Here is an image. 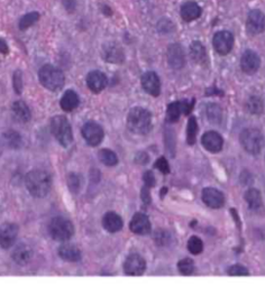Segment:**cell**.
<instances>
[{
	"label": "cell",
	"instance_id": "1",
	"mask_svg": "<svg viewBox=\"0 0 265 287\" xmlns=\"http://www.w3.org/2000/svg\"><path fill=\"white\" fill-rule=\"evenodd\" d=\"M25 184L33 197L44 198L51 190L52 180L48 172L43 170H34L27 174Z\"/></svg>",
	"mask_w": 265,
	"mask_h": 287
},
{
	"label": "cell",
	"instance_id": "2",
	"mask_svg": "<svg viewBox=\"0 0 265 287\" xmlns=\"http://www.w3.org/2000/svg\"><path fill=\"white\" fill-rule=\"evenodd\" d=\"M127 126L131 133L146 135L152 129V114L144 108H134L127 117Z\"/></svg>",
	"mask_w": 265,
	"mask_h": 287
},
{
	"label": "cell",
	"instance_id": "3",
	"mask_svg": "<svg viewBox=\"0 0 265 287\" xmlns=\"http://www.w3.org/2000/svg\"><path fill=\"white\" fill-rule=\"evenodd\" d=\"M39 81L46 89L57 91L64 85V76L59 68L53 65H44L38 73Z\"/></svg>",
	"mask_w": 265,
	"mask_h": 287
},
{
	"label": "cell",
	"instance_id": "4",
	"mask_svg": "<svg viewBox=\"0 0 265 287\" xmlns=\"http://www.w3.org/2000/svg\"><path fill=\"white\" fill-rule=\"evenodd\" d=\"M51 130L52 134L54 135L56 140L59 141L62 146H69L73 140L72 128L70 123L68 122L65 117L56 116L51 122Z\"/></svg>",
	"mask_w": 265,
	"mask_h": 287
},
{
	"label": "cell",
	"instance_id": "5",
	"mask_svg": "<svg viewBox=\"0 0 265 287\" xmlns=\"http://www.w3.org/2000/svg\"><path fill=\"white\" fill-rule=\"evenodd\" d=\"M49 233L54 240L68 241L72 238L74 228L70 220L62 217H57L50 222Z\"/></svg>",
	"mask_w": 265,
	"mask_h": 287
},
{
	"label": "cell",
	"instance_id": "6",
	"mask_svg": "<svg viewBox=\"0 0 265 287\" xmlns=\"http://www.w3.org/2000/svg\"><path fill=\"white\" fill-rule=\"evenodd\" d=\"M240 142L247 153L256 155L264 146V137L258 129L247 128L240 134Z\"/></svg>",
	"mask_w": 265,
	"mask_h": 287
},
{
	"label": "cell",
	"instance_id": "7",
	"mask_svg": "<svg viewBox=\"0 0 265 287\" xmlns=\"http://www.w3.org/2000/svg\"><path fill=\"white\" fill-rule=\"evenodd\" d=\"M192 108L193 103L191 101H176L170 103L168 106V110H166V122L176 123L182 113L189 114Z\"/></svg>",
	"mask_w": 265,
	"mask_h": 287
},
{
	"label": "cell",
	"instance_id": "8",
	"mask_svg": "<svg viewBox=\"0 0 265 287\" xmlns=\"http://www.w3.org/2000/svg\"><path fill=\"white\" fill-rule=\"evenodd\" d=\"M215 50L220 55H226L234 46V36L232 33L227 31H222L215 34L214 39H212Z\"/></svg>",
	"mask_w": 265,
	"mask_h": 287
},
{
	"label": "cell",
	"instance_id": "9",
	"mask_svg": "<svg viewBox=\"0 0 265 287\" xmlns=\"http://www.w3.org/2000/svg\"><path fill=\"white\" fill-rule=\"evenodd\" d=\"M82 136L88 145L95 147L99 145L103 139V130L100 127V125L94 122H89L83 126Z\"/></svg>",
	"mask_w": 265,
	"mask_h": 287
},
{
	"label": "cell",
	"instance_id": "10",
	"mask_svg": "<svg viewBox=\"0 0 265 287\" xmlns=\"http://www.w3.org/2000/svg\"><path fill=\"white\" fill-rule=\"evenodd\" d=\"M145 260H144L142 256L137 254H132L128 256L124 264L125 273L129 275V276H141V275H143L144 272H145Z\"/></svg>",
	"mask_w": 265,
	"mask_h": 287
},
{
	"label": "cell",
	"instance_id": "11",
	"mask_svg": "<svg viewBox=\"0 0 265 287\" xmlns=\"http://www.w3.org/2000/svg\"><path fill=\"white\" fill-rule=\"evenodd\" d=\"M247 32L252 35H257L265 30V16L261 10L254 9L250 11L246 21Z\"/></svg>",
	"mask_w": 265,
	"mask_h": 287
},
{
	"label": "cell",
	"instance_id": "12",
	"mask_svg": "<svg viewBox=\"0 0 265 287\" xmlns=\"http://www.w3.org/2000/svg\"><path fill=\"white\" fill-rule=\"evenodd\" d=\"M261 65V60L254 51H246L241 55L240 59V67L243 72L246 74H254L257 72Z\"/></svg>",
	"mask_w": 265,
	"mask_h": 287
},
{
	"label": "cell",
	"instance_id": "13",
	"mask_svg": "<svg viewBox=\"0 0 265 287\" xmlns=\"http://www.w3.org/2000/svg\"><path fill=\"white\" fill-rule=\"evenodd\" d=\"M18 234V227L15 223H4L0 227V246L7 249L15 244Z\"/></svg>",
	"mask_w": 265,
	"mask_h": 287
},
{
	"label": "cell",
	"instance_id": "14",
	"mask_svg": "<svg viewBox=\"0 0 265 287\" xmlns=\"http://www.w3.org/2000/svg\"><path fill=\"white\" fill-rule=\"evenodd\" d=\"M142 87L146 91L148 94L158 97L161 92V82L160 78L155 72H146L143 74L142 77Z\"/></svg>",
	"mask_w": 265,
	"mask_h": 287
},
{
	"label": "cell",
	"instance_id": "15",
	"mask_svg": "<svg viewBox=\"0 0 265 287\" xmlns=\"http://www.w3.org/2000/svg\"><path fill=\"white\" fill-rule=\"evenodd\" d=\"M201 195L205 204L211 209H219L225 202L224 194L214 187H206Z\"/></svg>",
	"mask_w": 265,
	"mask_h": 287
},
{
	"label": "cell",
	"instance_id": "16",
	"mask_svg": "<svg viewBox=\"0 0 265 287\" xmlns=\"http://www.w3.org/2000/svg\"><path fill=\"white\" fill-rule=\"evenodd\" d=\"M129 228L134 233L144 236V234L151 232V222L145 214L136 213L130 220Z\"/></svg>",
	"mask_w": 265,
	"mask_h": 287
},
{
	"label": "cell",
	"instance_id": "17",
	"mask_svg": "<svg viewBox=\"0 0 265 287\" xmlns=\"http://www.w3.org/2000/svg\"><path fill=\"white\" fill-rule=\"evenodd\" d=\"M201 142H203V145L207 151L210 153L220 152L224 145L223 137L216 133V131H208V133H206L203 136V138H201Z\"/></svg>",
	"mask_w": 265,
	"mask_h": 287
},
{
	"label": "cell",
	"instance_id": "18",
	"mask_svg": "<svg viewBox=\"0 0 265 287\" xmlns=\"http://www.w3.org/2000/svg\"><path fill=\"white\" fill-rule=\"evenodd\" d=\"M87 84L92 92L98 93L106 88L107 77L100 71H92L87 77Z\"/></svg>",
	"mask_w": 265,
	"mask_h": 287
},
{
	"label": "cell",
	"instance_id": "19",
	"mask_svg": "<svg viewBox=\"0 0 265 287\" xmlns=\"http://www.w3.org/2000/svg\"><path fill=\"white\" fill-rule=\"evenodd\" d=\"M169 64L173 68H181L186 63L184 52L179 44H172L168 50Z\"/></svg>",
	"mask_w": 265,
	"mask_h": 287
},
{
	"label": "cell",
	"instance_id": "20",
	"mask_svg": "<svg viewBox=\"0 0 265 287\" xmlns=\"http://www.w3.org/2000/svg\"><path fill=\"white\" fill-rule=\"evenodd\" d=\"M103 228L109 232H117L123 228V220L117 213L115 212H108L102 219Z\"/></svg>",
	"mask_w": 265,
	"mask_h": 287
},
{
	"label": "cell",
	"instance_id": "21",
	"mask_svg": "<svg viewBox=\"0 0 265 287\" xmlns=\"http://www.w3.org/2000/svg\"><path fill=\"white\" fill-rule=\"evenodd\" d=\"M201 16V8L197 3L188 2L181 7V17L184 21H192Z\"/></svg>",
	"mask_w": 265,
	"mask_h": 287
},
{
	"label": "cell",
	"instance_id": "22",
	"mask_svg": "<svg viewBox=\"0 0 265 287\" xmlns=\"http://www.w3.org/2000/svg\"><path fill=\"white\" fill-rule=\"evenodd\" d=\"M59 256L67 261H79L81 259V252L73 245H63L59 248Z\"/></svg>",
	"mask_w": 265,
	"mask_h": 287
},
{
	"label": "cell",
	"instance_id": "23",
	"mask_svg": "<svg viewBox=\"0 0 265 287\" xmlns=\"http://www.w3.org/2000/svg\"><path fill=\"white\" fill-rule=\"evenodd\" d=\"M103 57H105L106 61L111 63H122L124 61V53L122 49L117 46L116 44H112L105 46Z\"/></svg>",
	"mask_w": 265,
	"mask_h": 287
},
{
	"label": "cell",
	"instance_id": "24",
	"mask_svg": "<svg viewBox=\"0 0 265 287\" xmlns=\"http://www.w3.org/2000/svg\"><path fill=\"white\" fill-rule=\"evenodd\" d=\"M32 255L33 251L31 247H28L27 245H19L18 247H16L15 251L13 252V258L19 265H26L27 262H30Z\"/></svg>",
	"mask_w": 265,
	"mask_h": 287
},
{
	"label": "cell",
	"instance_id": "25",
	"mask_svg": "<svg viewBox=\"0 0 265 287\" xmlns=\"http://www.w3.org/2000/svg\"><path fill=\"white\" fill-rule=\"evenodd\" d=\"M79 95L74 91L69 90L63 94L60 105L64 111H72L79 106Z\"/></svg>",
	"mask_w": 265,
	"mask_h": 287
},
{
	"label": "cell",
	"instance_id": "26",
	"mask_svg": "<svg viewBox=\"0 0 265 287\" xmlns=\"http://www.w3.org/2000/svg\"><path fill=\"white\" fill-rule=\"evenodd\" d=\"M14 117L20 123H27L31 119V111L27 105L23 101H16L13 105Z\"/></svg>",
	"mask_w": 265,
	"mask_h": 287
},
{
	"label": "cell",
	"instance_id": "27",
	"mask_svg": "<svg viewBox=\"0 0 265 287\" xmlns=\"http://www.w3.org/2000/svg\"><path fill=\"white\" fill-rule=\"evenodd\" d=\"M206 116L207 119L209 120V123L211 124H220L223 120V111L222 108L216 105V103H208L206 105Z\"/></svg>",
	"mask_w": 265,
	"mask_h": 287
},
{
	"label": "cell",
	"instance_id": "28",
	"mask_svg": "<svg viewBox=\"0 0 265 287\" xmlns=\"http://www.w3.org/2000/svg\"><path fill=\"white\" fill-rule=\"evenodd\" d=\"M245 200L249 208L252 210H257L261 208L262 205V197L260 191L255 190V188H250L249 191L245 193Z\"/></svg>",
	"mask_w": 265,
	"mask_h": 287
},
{
	"label": "cell",
	"instance_id": "29",
	"mask_svg": "<svg viewBox=\"0 0 265 287\" xmlns=\"http://www.w3.org/2000/svg\"><path fill=\"white\" fill-rule=\"evenodd\" d=\"M190 55L195 63H204L206 60V50L200 42H193L190 46Z\"/></svg>",
	"mask_w": 265,
	"mask_h": 287
},
{
	"label": "cell",
	"instance_id": "30",
	"mask_svg": "<svg viewBox=\"0 0 265 287\" xmlns=\"http://www.w3.org/2000/svg\"><path fill=\"white\" fill-rule=\"evenodd\" d=\"M246 108L253 114H261L263 112V101L260 97L253 95L251 97L246 103Z\"/></svg>",
	"mask_w": 265,
	"mask_h": 287
},
{
	"label": "cell",
	"instance_id": "31",
	"mask_svg": "<svg viewBox=\"0 0 265 287\" xmlns=\"http://www.w3.org/2000/svg\"><path fill=\"white\" fill-rule=\"evenodd\" d=\"M197 133H198L197 120H195L194 117H190L189 123H188V128H187V142L189 144V145H193V144L195 142Z\"/></svg>",
	"mask_w": 265,
	"mask_h": 287
},
{
	"label": "cell",
	"instance_id": "32",
	"mask_svg": "<svg viewBox=\"0 0 265 287\" xmlns=\"http://www.w3.org/2000/svg\"><path fill=\"white\" fill-rule=\"evenodd\" d=\"M100 162L107 166H114L118 163V158L111 149H101L99 152Z\"/></svg>",
	"mask_w": 265,
	"mask_h": 287
},
{
	"label": "cell",
	"instance_id": "33",
	"mask_svg": "<svg viewBox=\"0 0 265 287\" xmlns=\"http://www.w3.org/2000/svg\"><path fill=\"white\" fill-rule=\"evenodd\" d=\"M188 249L192 255H199L204 250L203 240L195 236L191 237L188 241Z\"/></svg>",
	"mask_w": 265,
	"mask_h": 287
},
{
	"label": "cell",
	"instance_id": "34",
	"mask_svg": "<svg viewBox=\"0 0 265 287\" xmlns=\"http://www.w3.org/2000/svg\"><path fill=\"white\" fill-rule=\"evenodd\" d=\"M38 18H39V14L36 13V11L35 13H30V14L25 15L19 21V28L21 31L27 30L28 27H31L32 25L35 24V22L38 20Z\"/></svg>",
	"mask_w": 265,
	"mask_h": 287
},
{
	"label": "cell",
	"instance_id": "35",
	"mask_svg": "<svg viewBox=\"0 0 265 287\" xmlns=\"http://www.w3.org/2000/svg\"><path fill=\"white\" fill-rule=\"evenodd\" d=\"M178 269L182 275H191L194 271V264L190 258H184L178 264Z\"/></svg>",
	"mask_w": 265,
	"mask_h": 287
},
{
	"label": "cell",
	"instance_id": "36",
	"mask_svg": "<svg viewBox=\"0 0 265 287\" xmlns=\"http://www.w3.org/2000/svg\"><path fill=\"white\" fill-rule=\"evenodd\" d=\"M228 275L230 276H249L250 273L247 271V268L241 265H234L229 267Z\"/></svg>",
	"mask_w": 265,
	"mask_h": 287
},
{
	"label": "cell",
	"instance_id": "37",
	"mask_svg": "<svg viewBox=\"0 0 265 287\" xmlns=\"http://www.w3.org/2000/svg\"><path fill=\"white\" fill-rule=\"evenodd\" d=\"M5 137L11 147H18L20 145V137L15 131H8Z\"/></svg>",
	"mask_w": 265,
	"mask_h": 287
},
{
	"label": "cell",
	"instance_id": "38",
	"mask_svg": "<svg viewBox=\"0 0 265 287\" xmlns=\"http://www.w3.org/2000/svg\"><path fill=\"white\" fill-rule=\"evenodd\" d=\"M169 239H170L169 232L160 230V231H157V233H155V241H157L158 245H161V246L166 245L169 243Z\"/></svg>",
	"mask_w": 265,
	"mask_h": 287
},
{
	"label": "cell",
	"instance_id": "39",
	"mask_svg": "<svg viewBox=\"0 0 265 287\" xmlns=\"http://www.w3.org/2000/svg\"><path fill=\"white\" fill-rule=\"evenodd\" d=\"M155 168L162 172L163 174H169L170 173L169 163L166 162V159L164 157H161L157 160V163H155Z\"/></svg>",
	"mask_w": 265,
	"mask_h": 287
},
{
	"label": "cell",
	"instance_id": "40",
	"mask_svg": "<svg viewBox=\"0 0 265 287\" xmlns=\"http://www.w3.org/2000/svg\"><path fill=\"white\" fill-rule=\"evenodd\" d=\"M69 187L73 192H78L80 190V177L78 175H70L69 177Z\"/></svg>",
	"mask_w": 265,
	"mask_h": 287
},
{
	"label": "cell",
	"instance_id": "41",
	"mask_svg": "<svg viewBox=\"0 0 265 287\" xmlns=\"http://www.w3.org/2000/svg\"><path fill=\"white\" fill-rule=\"evenodd\" d=\"M144 182H145L147 187H153L155 185V176L153 174V172L148 171L144 174Z\"/></svg>",
	"mask_w": 265,
	"mask_h": 287
},
{
	"label": "cell",
	"instance_id": "42",
	"mask_svg": "<svg viewBox=\"0 0 265 287\" xmlns=\"http://www.w3.org/2000/svg\"><path fill=\"white\" fill-rule=\"evenodd\" d=\"M14 80H15V90H16L18 93H20L21 87H23V83H21V76H20V73H19V72L15 73Z\"/></svg>",
	"mask_w": 265,
	"mask_h": 287
},
{
	"label": "cell",
	"instance_id": "43",
	"mask_svg": "<svg viewBox=\"0 0 265 287\" xmlns=\"http://www.w3.org/2000/svg\"><path fill=\"white\" fill-rule=\"evenodd\" d=\"M142 199H143V201L145 203L151 202V197H149V193H148V190H147L146 187L142 191Z\"/></svg>",
	"mask_w": 265,
	"mask_h": 287
},
{
	"label": "cell",
	"instance_id": "44",
	"mask_svg": "<svg viewBox=\"0 0 265 287\" xmlns=\"http://www.w3.org/2000/svg\"><path fill=\"white\" fill-rule=\"evenodd\" d=\"M0 52L4 54H7L8 53V46H7V44H6V42L4 41L3 38H0Z\"/></svg>",
	"mask_w": 265,
	"mask_h": 287
}]
</instances>
